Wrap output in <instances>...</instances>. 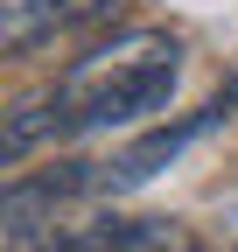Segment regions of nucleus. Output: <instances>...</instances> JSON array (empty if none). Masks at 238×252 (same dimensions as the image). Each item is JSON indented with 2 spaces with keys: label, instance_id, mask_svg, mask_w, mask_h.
<instances>
[{
  "label": "nucleus",
  "instance_id": "nucleus-3",
  "mask_svg": "<svg viewBox=\"0 0 238 252\" xmlns=\"http://www.w3.org/2000/svg\"><path fill=\"white\" fill-rule=\"evenodd\" d=\"M98 14H112V0H0V49L21 56V49L63 35L77 21H98Z\"/></svg>",
  "mask_w": 238,
  "mask_h": 252
},
{
  "label": "nucleus",
  "instance_id": "nucleus-4",
  "mask_svg": "<svg viewBox=\"0 0 238 252\" xmlns=\"http://www.w3.org/2000/svg\"><path fill=\"white\" fill-rule=\"evenodd\" d=\"M42 133H56V91H35V98H21L14 112H7V133H0V161H21L28 147H35Z\"/></svg>",
  "mask_w": 238,
  "mask_h": 252
},
{
  "label": "nucleus",
  "instance_id": "nucleus-1",
  "mask_svg": "<svg viewBox=\"0 0 238 252\" xmlns=\"http://www.w3.org/2000/svg\"><path fill=\"white\" fill-rule=\"evenodd\" d=\"M175 77H182V42L161 28H133L119 42H98L56 84V133H105V126L154 119L175 98Z\"/></svg>",
  "mask_w": 238,
  "mask_h": 252
},
{
  "label": "nucleus",
  "instance_id": "nucleus-2",
  "mask_svg": "<svg viewBox=\"0 0 238 252\" xmlns=\"http://www.w3.org/2000/svg\"><path fill=\"white\" fill-rule=\"evenodd\" d=\"M231 105H238V84H231V91H217V98L203 105V112L175 119V126H154V133H140L126 154H112V161L98 168V189H112V196H119V189H140L147 175H161V168H168V161H175V154H182L189 140H203L210 126H224V112H231Z\"/></svg>",
  "mask_w": 238,
  "mask_h": 252
}]
</instances>
